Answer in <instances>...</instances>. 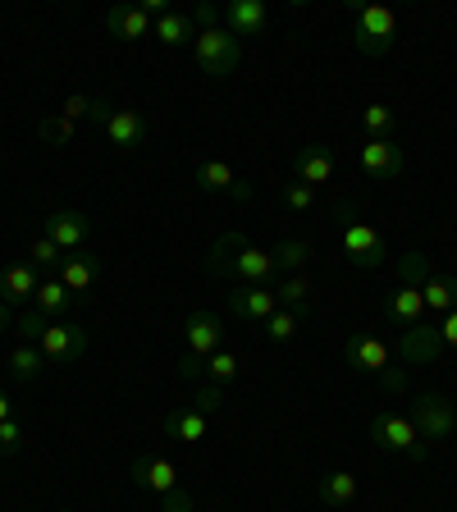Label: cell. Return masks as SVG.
<instances>
[{"mask_svg": "<svg viewBox=\"0 0 457 512\" xmlns=\"http://www.w3.org/2000/svg\"><path fill=\"white\" fill-rule=\"evenodd\" d=\"M206 270H211V275H229V279H238V284H270L275 256H270L266 247H252L243 234H224V238H215Z\"/></svg>", "mask_w": 457, "mask_h": 512, "instance_id": "6da1fadb", "label": "cell"}, {"mask_svg": "<svg viewBox=\"0 0 457 512\" xmlns=\"http://www.w3.org/2000/svg\"><path fill=\"white\" fill-rule=\"evenodd\" d=\"M343 357H348L352 371L375 375L384 394H403V389H407V371H403V366H394V352H389V343L375 339V334H348V343H343Z\"/></svg>", "mask_w": 457, "mask_h": 512, "instance_id": "7a4b0ae2", "label": "cell"}, {"mask_svg": "<svg viewBox=\"0 0 457 512\" xmlns=\"http://www.w3.org/2000/svg\"><path fill=\"white\" fill-rule=\"evenodd\" d=\"M334 220H339V234H343V256H348L357 270H380L384 266V238L375 234L371 224L357 215L352 202H339L334 206Z\"/></svg>", "mask_w": 457, "mask_h": 512, "instance_id": "3957f363", "label": "cell"}, {"mask_svg": "<svg viewBox=\"0 0 457 512\" xmlns=\"http://www.w3.org/2000/svg\"><path fill=\"white\" fill-rule=\"evenodd\" d=\"M352 37L362 55H389L398 37V14L389 5H357L352 10Z\"/></svg>", "mask_w": 457, "mask_h": 512, "instance_id": "277c9868", "label": "cell"}, {"mask_svg": "<svg viewBox=\"0 0 457 512\" xmlns=\"http://www.w3.org/2000/svg\"><path fill=\"white\" fill-rule=\"evenodd\" d=\"M371 439H375V448H384V453H403V458H412V462H426V453H430V444L421 439V430L412 426V416H403V412H375Z\"/></svg>", "mask_w": 457, "mask_h": 512, "instance_id": "5b68a950", "label": "cell"}, {"mask_svg": "<svg viewBox=\"0 0 457 512\" xmlns=\"http://www.w3.org/2000/svg\"><path fill=\"white\" fill-rule=\"evenodd\" d=\"M192 60L197 69L211 78H229L243 64V46L229 28H211V32H197V42H192Z\"/></svg>", "mask_w": 457, "mask_h": 512, "instance_id": "8992f818", "label": "cell"}, {"mask_svg": "<svg viewBox=\"0 0 457 512\" xmlns=\"http://www.w3.org/2000/svg\"><path fill=\"white\" fill-rule=\"evenodd\" d=\"M412 426L421 430V439H448L457 430V403L448 394H439V389H421V394L412 398Z\"/></svg>", "mask_w": 457, "mask_h": 512, "instance_id": "52a82bcc", "label": "cell"}, {"mask_svg": "<svg viewBox=\"0 0 457 512\" xmlns=\"http://www.w3.org/2000/svg\"><path fill=\"white\" fill-rule=\"evenodd\" d=\"M398 357L403 366H430L444 357V339H439V320H416L407 330H398Z\"/></svg>", "mask_w": 457, "mask_h": 512, "instance_id": "ba28073f", "label": "cell"}, {"mask_svg": "<svg viewBox=\"0 0 457 512\" xmlns=\"http://www.w3.org/2000/svg\"><path fill=\"white\" fill-rule=\"evenodd\" d=\"M92 119L106 128V138L115 142V147H124V151H133V147L147 142V119H142L138 110H124V106L115 110V106H106V101H96Z\"/></svg>", "mask_w": 457, "mask_h": 512, "instance_id": "9c48e42d", "label": "cell"}, {"mask_svg": "<svg viewBox=\"0 0 457 512\" xmlns=\"http://www.w3.org/2000/svg\"><path fill=\"white\" fill-rule=\"evenodd\" d=\"M87 343H92V334H87L83 325H74V320H51L46 334L37 339V348H42L46 362H78L87 352Z\"/></svg>", "mask_w": 457, "mask_h": 512, "instance_id": "30bf717a", "label": "cell"}, {"mask_svg": "<svg viewBox=\"0 0 457 512\" xmlns=\"http://www.w3.org/2000/svg\"><path fill=\"white\" fill-rule=\"evenodd\" d=\"M55 270H60L55 279H60V284L69 288L78 302H87V298H92V288H96V279H101V270H106V261H101L96 252H69Z\"/></svg>", "mask_w": 457, "mask_h": 512, "instance_id": "8fae6325", "label": "cell"}, {"mask_svg": "<svg viewBox=\"0 0 457 512\" xmlns=\"http://www.w3.org/2000/svg\"><path fill=\"white\" fill-rule=\"evenodd\" d=\"M128 476H133V485L147 494H156V499H165L170 490H179V467H174L170 458H156V453H142V458H133V467H128Z\"/></svg>", "mask_w": 457, "mask_h": 512, "instance_id": "7c38bea8", "label": "cell"}, {"mask_svg": "<svg viewBox=\"0 0 457 512\" xmlns=\"http://www.w3.org/2000/svg\"><path fill=\"white\" fill-rule=\"evenodd\" d=\"M229 311H234L238 320H252V325H266V320L279 311L275 284H238L234 293H229Z\"/></svg>", "mask_w": 457, "mask_h": 512, "instance_id": "4fadbf2b", "label": "cell"}, {"mask_svg": "<svg viewBox=\"0 0 457 512\" xmlns=\"http://www.w3.org/2000/svg\"><path fill=\"white\" fill-rule=\"evenodd\" d=\"M357 160H362V170L371 174V179H398V174L407 170V156L394 138H366Z\"/></svg>", "mask_w": 457, "mask_h": 512, "instance_id": "5bb4252c", "label": "cell"}, {"mask_svg": "<svg viewBox=\"0 0 457 512\" xmlns=\"http://www.w3.org/2000/svg\"><path fill=\"white\" fill-rule=\"evenodd\" d=\"M183 343H188L192 357H211V352H220L224 320L215 316V311H192V316L183 320Z\"/></svg>", "mask_w": 457, "mask_h": 512, "instance_id": "9a60e30c", "label": "cell"}, {"mask_svg": "<svg viewBox=\"0 0 457 512\" xmlns=\"http://www.w3.org/2000/svg\"><path fill=\"white\" fill-rule=\"evenodd\" d=\"M87 234H92V220H87L83 211H55L51 220H46V238H51V243L60 247L64 256H69V252H83Z\"/></svg>", "mask_w": 457, "mask_h": 512, "instance_id": "2e32d148", "label": "cell"}, {"mask_svg": "<svg viewBox=\"0 0 457 512\" xmlns=\"http://www.w3.org/2000/svg\"><path fill=\"white\" fill-rule=\"evenodd\" d=\"M37 284H42L37 266H28V261H19V266H5V270H0V302L19 311L23 302L37 298Z\"/></svg>", "mask_w": 457, "mask_h": 512, "instance_id": "e0dca14e", "label": "cell"}, {"mask_svg": "<svg viewBox=\"0 0 457 512\" xmlns=\"http://www.w3.org/2000/svg\"><path fill=\"white\" fill-rule=\"evenodd\" d=\"M192 183H197L202 192H229V197H238V202H247V197H252V188H247V183L238 179L224 160H202V165L192 170Z\"/></svg>", "mask_w": 457, "mask_h": 512, "instance_id": "ac0fdd59", "label": "cell"}, {"mask_svg": "<svg viewBox=\"0 0 457 512\" xmlns=\"http://www.w3.org/2000/svg\"><path fill=\"white\" fill-rule=\"evenodd\" d=\"M160 430H165V439H174V444H202L206 430H211V416H202L197 407H170L165 421H160Z\"/></svg>", "mask_w": 457, "mask_h": 512, "instance_id": "d6986e66", "label": "cell"}, {"mask_svg": "<svg viewBox=\"0 0 457 512\" xmlns=\"http://www.w3.org/2000/svg\"><path fill=\"white\" fill-rule=\"evenodd\" d=\"M334 170H339V160H334L330 147H302L298 156H293V174H298V183H307V188L330 183Z\"/></svg>", "mask_w": 457, "mask_h": 512, "instance_id": "ffe728a7", "label": "cell"}, {"mask_svg": "<svg viewBox=\"0 0 457 512\" xmlns=\"http://www.w3.org/2000/svg\"><path fill=\"white\" fill-rule=\"evenodd\" d=\"M426 298H421V288L412 284H398L389 298H384V320H394L398 330H407V325H416V320H426Z\"/></svg>", "mask_w": 457, "mask_h": 512, "instance_id": "44dd1931", "label": "cell"}, {"mask_svg": "<svg viewBox=\"0 0 457 512\" xmlns=\"http://www.w3.org/2000/svg\"><path fill=\"white\" fill-rule=\"evenodd\" d=\"M224 19H229V32H234V37H261L270 14H266V0H229Z\"/></svg>", "mask_w": 457, "mask_h": 512, "instance_id": "7402d4cb", "label": "cell"}, {"mask_svg": "<svg viewBox=\"0 0 457 512\" xmlns=\"http://www.w3.org/2000/svg\"><path fill=\"white\" fill-rule=\"evenodd\" d=\"M151 14L142 10V5H115V10L106 14V28L115 32L119 42H142V37H151Z\"/></svg>", "mask_w": 457, "mask_h": 512, "instance_id": "603a6c76", "label": "cell"}, {"mask_svg": "<svg viewBox=\"0 0 457 512\" xmlns=\"http://www.w3.org/2000/svg\"><path fill=\"white\" fill-rule=\"evenodd\" d=\"M357 494H362V485L352 471H330V476L316 480V499L325 508H348V503H357Z\"/></svg>", "mask_w": 457, "mask_h": 512, "instance_id": "cb8c5ba5", "label": "cell"}, {"mask_svg": "<svg viewBox=\"0 0 457 512\" xmlns=\"http://www.w3.org/2000/svg\"><path fill=\"white\" fill-rule=\"evenodd\" d=\"M421 298H426L430 316L444 320L448 311H457V275H439V270H430V279L421 284Z\"/></svg>", "mask_w": 457, "mask_h": 512, "instance_id": "d4e9b609", "label": "cell"}, {"mask_svg": "<svg viewBox=\"0 0 457 512\" xmlns=\"http://www.w3.org/2000/svg\"><path fill=\"white\" fill-rule=\"evenodd\" d=\"M32 302H37V311H42L46 320H60V316H69V311L78 307L74 293H69V288H64L60 279H51V275H46L42 284H37V298H32Z\"/></svg>", "mask_w": 457, "mask_h": 512, "instance_id": "484cf974", "label": "cell"}, {"mask_svg": "<svg viewBox=\"0 0 457 512\" xmlns=\"http://www.w3.org/2000/svg\"><path fill=\"white\" fill-rule=\"evenodd\" d=\"M156 37H160V46H188V42H197V23H192V14L170 10L156 19Z\"/></svg>", "mask_w": 457, "mask_h": 512, "instance_id": "4316f807", "label": "cell"}, {"mask_svg": "<svg viewBox=\"0 0 457 512\" xmlns=\"http://www.w3.org/2000/svg\"><path fill=\"white\" fill-rule=\"evenodd\" d=\"M42 366H46V357L37 343H19V348L10 352V380H19V384H32L42 375Z\"/></svg>", "mask_w": 457, "mask_h": 512, "instance_id": "83f0119b", "label": "cell"}, {"mask_svg": "<svg viewBox=\"0 0 457 512\" xmlns=\"http://www.w3.org/2000/svg\"><path fill=\"white\" fill-rule=\"evenodd\" d=\"M270 256H275V270H288V275H298V270L311 261V243H307V238H284V243H279Z\"/></svg>", "mask_w": 457, "mask_h": 512, "instance_id": "f1b7e54d", "label": "cell"}, {"mask_svg": "<svg viewBox=\"0 0 457 512\" xmlns=\"http://www.w3.org/2000/svg\"><path fill=\"white\" fill-rule=\"evenodd\" d=\"M275 298H279V307H288V311H307V298H311L307 275L279 279V284H275Z\"/></svg>", "mask_w": 457, "mask_h": 512, "instance_id": "f546056e", "label": "cell"}, {"mask_svg": "<svg viewBox=\"0 0 457 512\" xmlns=\"http://www.w3.org/2000/svg\"><path fill=\"white\" fill-rule=\"evenodd\" d=\"M302 316H307V311H288V307H279L275 316L266 320V339H270V343H288L293 334L302 330Z\"/></svg>", "mask_w": 457, "mask_h": 512, "instance_id": "4dcf8cb0", "label": "cell"}, {"mask_svg": "<svg viewBox=\"0 0 457 512\" xmlns=\"http://www.w3.org/2000/svg\"><path fill=\"white\" fill-rule=\"evenodd\" d=\"M394 124H398V115L389 106H366L362 110V128H366V138H394Z\"/></svg>", "mask_w": 457, "mask_h": 512, "instance_id": "1f68e13d", "label": "cell"}, {"mask_svg": "<svg viewBox=\"0 0 457 512\" xmlns=\"http://www.w3.org/2000/svg\"><path fill=\"white\" fill-rule=\"evenodd\" d=\"M430 256L426 252H407L403 261H398V284H412V288H421L430 279Z\"/></svg>", "mask_w": 457, "mask_h": 512, "instance_id": "d6a6232c", "label": "cell"}, {"mask_svg": "<svg viewBox=\"0 0 457 512\" xmlns=\"http://www.w3.org/2000/svg\"><path fill=\"white\" fill-rule=\"evenodd\" d=\"M74 133H78V124H69L64 115H46L42 124H37V138L51 142V147H69V142H74Z\"/></svg>", "mask_w": 457, "mask_h": 512, "instance_id": "836d02e7", "label": "cell"}, {"mask_svg": "<svg viewBox=\"0 0 457 512\" xmlns=\"http://www.w3.org/2000/svg\"><path fill=\"white\" fill-rule=\"evenodd\" d=\"M46 325H51V320L42 316V311L32 307V311H19V320H14V334H19L23 343H37L46 334Z\"/></svg>", "mask_w": 457, "mask_h": 512, "instance_id": "e575fe53", "label": "cell"}, {"mask_svg": "<svg viewBox=\"0 0 457 512\" xmlns=\"http://www.w3.org/2000/svg\"><path fill=\"white\" fill-rule=\"evenodd\" d=\"M60 261H64V252H60V247H55L46 234L28 243V266H46V270H51V266H60Z\"/></svg>", "mask_w": 457, "mask_h": 512, "instance_id": "d590c367", "label": "cell"}, {"mask_svg": "<svg viewBox=\"0 0 457 512\" xmlns=\"http://www.w3.org/2000/svg\"><path fill=\"white\" fill-rule=\"evenodd\" d=\"M206 375H211L215 384H229L238 375V357H234V352H224V348L211 352V357H206Z\"/></svg>", "mask_w": 457, "mask_h": 512, "instance_id": "8d00e7d4", "label": "cell"}, {"mask_svg": "<svg viewBox=\"0 0 457 512\" xmlns=\"http://www.w3.org/2000/svg\"><path fill=\"white\" fill-rule=\"evenodd\" d=\"M188 407H197L202 416H215V412L224 407V384H206V389H197Z\"/></svg>", "mask_w": 457, "mask_h": 512, "instance_id": "74e56055", "label": "cell"}, {"mask_svg": "<svg viewBox=\"0 0 457 512\" xmlns=\"http://www.w3.org/2000/svg\"><path fill=\"white\" fill-rule=\"evenodd\" d=\"M284 206H288V211H311V206H316V188H307V183H288V188H284Z\"/></svg>", "mask_w": 457, "mask_h": 512, "instance_id": "f35d334b", "label": "cell"}, {"mask_svg": "<svg viewBox=\"0 0 457 512\" xmlns=\"http://www.w3.org/2000/svg\"><path fill=\"white\" fill-rule=\"evenodd\" d=\"M92 110H96V101H92V96H64L60 115L69 119V124H78V119H92Z\"/></svg>", "mask_w": 457, "mask_h": 512, "instance_id": "ab89813d", "label": "cell"}, {"mask_svg": "<svg viewBox=\"0 0 457 512\" xmlns=\"http://www.w3.org/2000/svg\"><path fill=\"white\" fill-rule=\"evenodd\" d=\"M19 448H23V426L10 416V421H0V453L10 458V453H19Z\"/></svg>", "mask_w": 457, "mask_h": 512, "instance_id": "60d3db41", "label": "cell"}, {"mask_svg": "<svg viewBox=\"0 0 457 512\" xmlns=\"http://www.w3.org/2000/svg\"><path fill=\"white\" fill-rule=\"evenodd\" d=\"M160 512H197V503H192V494L179 485V490H170L160 499Z\"/></svg>", "mask_w": 457, "mask_h": 512, "instance_id": "b9f144b4", "label": "cell"}, {"mask_svg": "<svg viewBox=\"0 0 457 512\" xmlns=\"http://www.w3.org/2000/svg\"><path fill=\"white\" fill-rule=\"evenodd\" d=\"M202 375H206V357L183 352V357H179V380H202Z\"/></svg>", "mask_w": 457, "mask_h": 512, "instance_id": "7bdbcfd3", "label": "cell"}, {"mask_svg": "<svg viewBox=\"0 0 457 512\" xmlns=\"http://www.w3.org/2000/svg\"><path fill=\"white\" fill-rule=\"evenodd\" d=\"M439 339H444V352H457V311L439 320Z\"/></svg>", "mask_w": 457, "mask_h": 512, "instance_id": "ee69618b", "label": "cell"}, {"mask_svg": "<svg viewBox=\"0 0 457 512\" xmlns=\"http://www.w3.org/2000/svg\"><path fill=\"white\" fill-rule=\"evenodd\" d=\"M192 23H197L202 32L220 28V10H215V5H197V10H192Z\"/></svg>", "mask_w": 457, "mask_h": 512, "instance_id": "f6af8a7d", "label": "cell"}, {"mask_svg": "<svg viewBox=\"0 0 457 512\" xmlns=\"http://www.w3.org/2000/svg\"><path fill=\"white\" fill-rule=\"evenodd\" d=\"M14 320H19V311H14V307H5V302H0V334H5V330H14Z\"/></svg>", "mask_w": 457, "mask_h": 512, "instance_id": "bcb514c9", "label": "cell"}, {"mask_svg": "<svg viewBox=\"0 0 457 512\" xmlns=\"http://www.w3.org/2000/svg\"><path fill=\"white\" fill-rule=\"evenodd\" d=\"M0 421H10V394L0 389Z\"/></svg>", "mask_w": 457, "mask_h": 512, "instance_id": "7dc6e473", "label": "cell"}, {"mask_svg": "<svg viewBox=\"0 0 457 512\" xmlns=\"http://www.w3.org/2000/svg\"><path fill=\"white\" fill-rule=\"evenodd\" d=\"M412 512H426V508H412Z\"/></svg>", "mask_w": 457, "mask_h": 512, "instance_id": "c3c4849f", "label": "cell"}, {"mask_svg": "<svg viewBox=\"0 0 457 512\" xmlns=\"http://www.w3.org/2000/svg\"><path fill=\"white\" fill-rule=\"evenodd\" d=\"M60 512H64V508H60Z\"/></svg>", "mask_w": 457, "mask_h": 512, "instance_id": "681fc988", "label": "cell"}]
</instances>
